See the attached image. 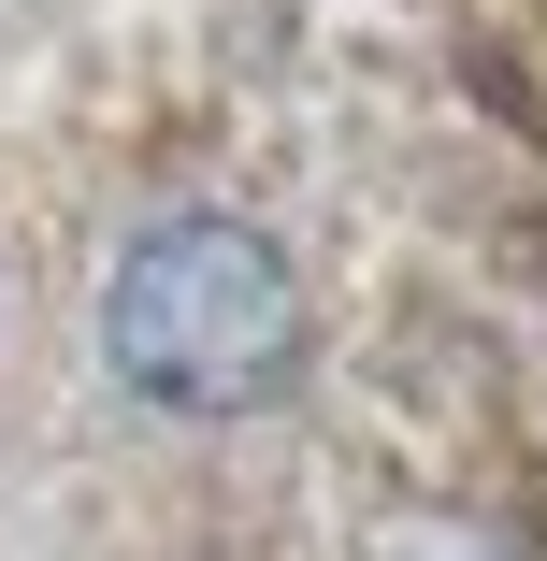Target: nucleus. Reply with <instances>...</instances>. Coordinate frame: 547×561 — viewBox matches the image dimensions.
<instances>
[{"label":"nucleus","mask_w":547,"mask_h":561,"mask_svg":"<svg viewBox=\"0 0 547 561\" xmlns=\"http://www.w3.org/2000/svg\"><path fill=\"white\" fill-rule=\"evenodd\" d=\"M101 346H116L130 389L187 403V417H231L288 375V274L260 231L231 216H173L116 260V302H101Z\"/></svg>","instance_id":"f257e3e1"}]
</instances>
